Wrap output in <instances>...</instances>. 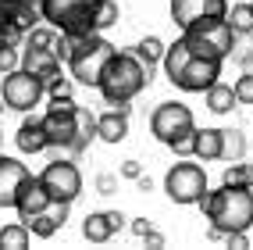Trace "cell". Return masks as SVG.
Masks as SVG:
<instances>
[{
	"label": "cell",
	"mask_w": 253,
	"mask_h": 250,
	"mask_svg": "<svg viewBox=\"0 0 253 250\" xmlns=\"http://www.w3.org/2000/svg\"><path fill=\"white\" fill-rule=\"evenodd\" d=\"M204 218L211 222V240H225V232H250L253 229V186H228L207 190L204 200Z\"/></svg>",
	"instance_id": "6da1fadb"
},
{
	"label": "cell",
	"mask_w": 253,
	"mask_h": 250,
	"mask_svg": "<svg viewBox=\"0 0 253 250\" xmlns=\"http://www.w3.org/2000/svg\"><path fill=\"white\" fill-rule=\"evenodd\" d=\"M150 72L154 68H146L132 50H114L111 61L104 64V75H100L96 90H100V97H104V104L125 107L128 100H136L150 86V79H154Z\"/></svg>",
	"instance_id": "7a4b0ae2"
},
{
	"label": "cell",
	"mask_w": 253,
	"mask_h": 250,
	"mask_svg": "<svg viewBox=\"0 0 253 250\" xmlns=\"http://www.w3.org/2000/svg\"><path fill=\"white\" fill-rule=\"evenodd\" d=\"M150 132H154V140H161L164 147H171L175 154L189 157L193 154L196 118H193V111L185 104H178V100H164V104H157L154 114H150Z\"/></svg>",
	"instance_id": "3957f363"
},
{
	"label": "cell",
	"mask_w": 253,
	"mask_h": 250,
	"mask_svg": "<svg viewBox=\"0 0 253 250\" xmlns=\"http://www.w3.org/2000/svg\"><path fill=\"white\" fill-rule=\"evenodd\" d=\"M114 43L104 40L100 32H89V36H75V47L68 61H64V68H68V75L79 82V86H96L100 75H104V64L111 61L114 54Z\"/></svg>",
	"instance_id": "277c9868"
},
{
	"label": "cell",
	"mask_w": 253,
	"mask_h": 250,
	"mask_svg": "<svg viewBox=\"0 0 253 250\" xmlns=\"http://www.w3.org/2000/svg\"><path fill=\"white\" fill-rule=\"evenodd\" d=\"M46 25L72 36H89L96 32V4L100 0H36Z\"/></svg>",
	"instance_id": "5b68a950"
},
{
	"label": "cell",
	"mask_w": 253,
	"mask_h": 250,
	"mask_svg": "<svg viewBox=\"0 0 253 250\" xmlns=\"http://www.w3.org/2000/svg\"><path fill=\"white\" fill-rule=\"evenodd\" d=\"M185 47H189L193 57H214V61H225L232 50H235V32L232 25L221 18V22H211V25H200V29H189L182 32Z\"/></svg>",
	"instance_id": "8992f818"
},
{
	"label": "cell",
	"mask_w": 253,
	"mask_h": 250,
	"mask_svg": "<svg viewBox=\"0 0 253 250\" xmlns=\"http://www.w3.org/2000/svg\"><path fill=\"white\" fill-rule=\"evenodd\" d=\"M164 193L175 200V204H200L207 193V172L204 164L196 161H178L168 168L164 175Z\"/></svg>",
	"instance_id": "52a82bcc"
},
{
	"label": "cell",
	"mask_w": 253,
	"mask_h": 250,
	"mask_svg": "<svg viewBox=\"0 0 253 250\" xmlns=\"http://www.w3.org/2000/svg\"><path fill=\"white\" fill-rule=\"evenodd\" d=\"M40 182L50 193V200H64V204H75L79 193H82V172L72 157H54L40 172Z\"/></svg>",
	"instance_id": "ba28073f"
},
{
	"label": "cell",
	"mask_w": 253,
	"mask_h": 250,
	"mask_svg": "<svg viewBox=\"0 0 253 250\" xmlns=\"http://www.w3.org/2000/svg\"><path fill=\"white\" fill-rule=\"evenodd\" d=\"M43 82L32 75V72H25V68H14V72H7L4 75V86H0V97H4V107H11V111H22V114H29L32 107L43 100Z\"/></svg>",
	"instance_id": "9c48e42d"
},
{
	"label": "cell",
	"mask_w": 253,
	"mask_h": 250,
	"mask_svg": "<svg viewBox=\"0 0 253 250\" xmlns=\"http://www.w3.org/2000/svg\"><path fill=\"white\" fill-rule=\"evenodd\" d=\"M225 14H228V0H171V22L182 32L221 22Z\"/></svg>",
	"instance_id": "30bf717a"
},
{
	"label": "cell",
	"mask_w": 253,
	"mask_h": 250,
	"mask_svg": "<svg viewBox=\"0 0 253 250\" xmlns=\"http://www.w3.org/2000/svg\"><path fill=\"white\" fill-rule=\"evenodd\" d=\"M217 79H221V61H214V57H189L182 64V72L171 79V86H178L182 93H207Z\"/></svg>",
	"instance_id": "8fae6325"
},
{
	"label": "cell",
	"mask_w": 253,
	"mask_h": 250,
	"mask_svg": "<svg viewBox=\"0 0 253 250\" xmlns=\"http://www.w3.org/2000/svg\"><path fill=\"white\" fill-rule=\"evenodd\" d=\"M43 132H46V143L57 150V154H64V150L72 147L75 140V132H79V118H75V111H54V107H46L43 114Z\"/></svg>",
	"instance_id": "7c38bea8"
},
{
	"label": "cell",
	"mask_w": 253,
	"mask_h": 250,
	"mask_svg": "<svg viewBox=\"0 0 253 250\" xmlns=\"http://www.w3.org/2000/svg\"><path fill=\"white\" fill-rule=\"evenodd\" d=\"M32 172L25 168L22 161H14L7 154H0V207H14V200H18V190L22 182L29 179Z\"/></svg>",
	"instance_id": "4fadbf2b"
},
{
	"label": "cell",
	"mask_w": 253,
	"mask_h": 250,
	"mask_svg": "<svg viewBox=\"0 0 253 250\" xmlns=\"http://www.w3.org/2000/svg\"><path fill=\"white\" fill-rule=\"evenodd\" d=\"M46 207H50V193L43 190L40 175H29V179L22 182V190H18V200H14V211H18V218L29 222L32 214H40V211H46Z\"/></svg>",
	"instance_id": "5bb4252c"
},
{
	"label": "cell",
	"mask_w": 253,
	"mask_h": 250,
	"mask_svg": "<svg viewBox=\"0 0 253 250\" xmlns=\"http://www.w3.org/2000/svg\"><path fill=\"white\" fill-rule=\"evenodd\" d=\"M128 136V104L125 107H114L107 114H100L96 118V140L104 143H122Z\"/></svg>",
	"instance_id": "9a60e30c"
},
{
	"label": "cell",
	"mask_w": 253,
	"mask_h": 250,
	"mask_svg": "<svg viewBox=\"0 0 253 250\" xmlns=\"http://www.w3.org/2000/svg\"><path fill=\"white\" fill-rule=\"evenodd\" d=\"M14 143H18L22 154H43V150L50 147L40 118H25V122L18 125V132H14Z\"/></svg>",
	"instance_id": "2e32d148"
},
{
	"label": "cell",
	"mask_w": 253,
	"mask_h": 250,
	"mask_svg": "<svg viewBox=\"0 0 253 250\" xmlns=\"http://www.w3.org/2000/svg\"><path fill=\"white\" fill-rule=\"evenodd\" d=\"M193 157H200V161L221 157V129H196L193 132Z\"/></svg>",
	"instance_id": "e0dca14e"
},
{
	"label": "cell",
	"mask_w": 253,
	"mask_h": 250,
	"mask_svg": "<svg viewBox=\"0 0 253 250\" xmlns=\"http://www.w3.org/2000/svg\"><path fill=\"white\" fill-rule=\"evenodd\" d=\"M82 236L89 243H107L114 236V225L107 218V211H96V214H86V222H82Z\"/></svg>",
	"instance_id": "ac0fdd59"
},
{
	"label": "cell",
	"mask_w": 253,
	"mask_h": 250,
	"mask_svg": "<svg viewBox=\"0 0 253 250\" xmlns=\"http://www.w3.org/2000/svg\"><path fill=\"white\" fill-rule=\"evenodd\" d=\"M189 57H193V54H189V47H185V40L178 36L171 47H164V57H161V64H164V75H168V79H175V75L182 72V64L189 61Z\"/></svg>",
	"instance_id": "d6986e66"
},
{
	"label": "cell",
	"mask_w": 253,
	"mask_h": 250,
	"mask_svg": "<svg viewBox=\"0 0 253 250\" xmlns=\"http://www.w3.org/2000/svg\"><path fill=\"white\" fill-rule=\"evenodd\" d=\"M207 107H211L214 114H228V111L235 107V90H232V86H225V82L217 79L214 86L207 90Z\"/></svg>",
	"instance_id": "ffe728a7"
},
{
	"label": "cell",
	"mask_w": 253,
	"mask_h": 250,
	"mask_svg": "<svg viewBox=\"0 0 253 250\" xmlns=\"http://www.w3.org/2000/svg\"><path fill=\"white\" fill-rule=\"evenodd\" d=\"M246 154V136L239 129H221V157L217 161H243Z\"/></svg>",
	"instance_id": "44dd1931"
},
{
	"label": "cell",
	"mask_w": 253,
	"mask_h": 250,
	"mask_svg": "<svg viewBox=\"0 0 253 250\" xmlns=\"http://www.w3.org/2000/svg\"><path fill=\"white\" fill-rule=\"evenodd\" d=\"M225 22L232 25L235 36H250L253 32V4H232L228 14H225Z\"/></svg>",
	"instance_id": "7402d4cb"
},
{
	"label": "cell",
	"mask_w": 253,
	"mask_h": 250,
	"mask_svg": "<svg viewBox=\"0 0 253 250\" xmlns=\"http://www.w3.org/2000/svg\"><path fill=\"white\" fill-rule=\"evenodd\" d=\"M132 54H136L146 68H154V64H161V57H164V43L157 36H146V40H139L136 47H132Z\"/></svg>",
	"instance_id": "603a6c76"
},
{
	"label": "cell",
	"mask_w": 253,
	"mask_h": 250,
	"mask_svg": "<svg viewBox=\"0 0 253 250\" xmlns=\"http://www.w3.org/2000/svg\"><path fill=\"white\" fill-rule=\"evenodd\" d=\"M0 247H4V250H25L29 247V225L25 222L4 225V229H0Z\"/></svg>",
	"instance_id": "cb8c5ba5"
},
{
	"label": "cell",
	"mask_w": 253,
	"mask_h": 250,
	"mask_svg": "<svg viewBox=\"0 0 253 250\" xmlns=\"http://www.w3.org/2000/svg\"><path fill=\"white\" fill-rule=\"evenodd\" d=\"M25 225H29V236H36V240H50V236H54V232L61 229V225H57V218H54L50 211L32 214V218H29Z\"/></svg>",
	"instance_id": "d4e9b609"
},
{
	"label": "cell",
	"mask_w": 253,
	"mask_h": 250,
	"mask_svg": "<svg viewBox=\"0 0 253 250\" xmlns=\"http://www.w3.org/2000/svg\"><path fill=\"white\" fill-rule=\"evenodd\" d=\"M221 182H228V186H253V161H232Z\"/></svg>",
	"instance_id": "484cf974"
},
{
	"label": "cell",
	"mask_w": 253,
	"mask_h": 250,
	"mask_svg": "<svg viewBox=\"0 0 253 250\" xmlns=\"http://www.w3.org/2000/svg\"><path fill=\"white\" fill-rule=\"evenodd\" d=\"M118 0H100L96 4V32H104V29H111V25H118Z\"/></svg>",
	"instance_id": "4316f807"
},
{
	"label": "cell",
	"mask_w": 253,
	"mask_h": 250,
	"mask_svg": "<svg viewBox=\"0 0 253 250\" xmlns=\"http://www.w3.org/2000/svg\"><path fill=\"white\" fill-rule=\"evenodd\" d=\"M54 40H57L54 25H32L25 32V43H32V47H50V50H54Z\"/></svg>",
	"instance_id": "83f0119b"
},
{
	"label": "cell",
	"mask_w": 253,
	"mask_h": 250,
	"mask_svg": "<svg viewBox=\"0 0 253 250\" xmlns=\"http://www.w3.org/2000/svg\"><path fill=\"white\" fill-rule=\"evenodd\" d=\"M232 90H235V104H253V72H243Z\"/></svg>",
	"instance_id": "f1b7e54d"
},
{
	"label": "cell",
	"mask_w": 253,
	"mask_h": 250,
	"mask_svg": "<svg viewBox=\"0 0 253 250\" xmlns=\"http://www.w3.org/2000/svg\"><path fill=\"white\" fill-rule=\"evenodd\" d=\"M18 54H22V47H0V75L18 68Z\"/></svg>",
	"instance_id": "f546056e"
},
{
	"label": "cell",
	"mask_w": 253,
	"mask_h": 250,
	"mask_svg": "<svg viewBox=\"0 0 253 250\" xmlns=\"http://www.w3.org/2000/svg\"><path fill=\"white\" fill-rule=\"evenodd\" d=\"M46 107H54V111H79V104L72 100V93H50V104Z\"/></svg>",
	"instance_id": "4dcf8cb0"
},
{
	"label": "cell",
	"mask_w": 253,
	"mask_h": 250,
	"mask_svg": "<svg viewBox=\"0 0 253 250\" xmlns=\"http://www.w3.org/2000/svg\"><path fill=\"white\" fill-rule=\"evenodd\" d=\"M118 190V175H111V172H104V175H96V193H104V197H111Z\"/></svg>",
	"instance_id": "1f68e13d"
},
{
	"label": "cell",
	"mask_w": 253,
	"mask_h": 250,
	"mask_svg": "<svg viewBox=\"0 0 253 250\" xmlns=\"http://www.w3.org/2000/svg\"><path fill=\"white\" fill-rule=\"evenodd\" d=\"M225 243H228L232 250H246V247H250V232H243V229H239V232H225Z\"/></svg>",
	"instance_id": "d6a6232c"
},
{
	"label": "cell",
	"mask_w": 253,
	"mask_h": 250,
	"mask_svg": "<svg viewBox=\"0 0 253 250\" xmlns=\"http://www.w3.org/2000/svg\"><path fill=\"white\" fill-rule=\"evenodd\" d=\"M122 175H125V179H139V175H143L139 161H125V164H122Z\"/></svg>",
	"instance_id": "836d02e7"
},
{
	"label": "cell",
	"mask_w": 253,
	"mask_h": 250,
	"mask_svg": "<svg viewBox=\"0 0 253 250\" xmlns=\"http://www.w3.org/2000/svg\"><path fill=\"white\" fill-rule=\"evenodd\" d=\"M107 218H111L114 232H122V229H125V214H122V211H107Z\"/></svg>",
	"instance_id": "e575fe53"
},
{
	"label": "cell",
	"mask_w": 253,
	"mask_h": 250,
	"mask_svg": "<svg viewBox=\"0 0 253 250\" xmlns=\"http://www.w3.org/2000/svg\"><path fill=\"white\" fill-rule=\"evenodd\" d=\"M143 240H146V247H164V236H161L157 229H150V232H146Z\"/></svg>",
	"instance_id": "d590c367"
},
{
	"label": "cell",
	"mask_w": 253,
	"mask_h": 250,
	"mask_svg": "<svg viewBox=\"0 0 253 250\" xmlns=\"http://www.w3.org/2000/svg\"><path fill=\"white\" fill-rule=\"evenodd\" d=\"M150 229H154V225H150L146 218H139V222H132V232H136V236H146Z\"/></svg>",
	"instance_id": "8d00e7d4"
},
{
	"label": "cell",
	"mask_w": 253,
	"mask_h": 250,
	"mask_svg": "<svg viewBox=\"0 0 253 250\" xmlns=\"http://www.w3.org/2000/svg\"><path fill=\"white\" fill-rule=\"evenodd\" d=\"M0 111H4V97H0Z\"/></svg>",
	"instance_id": "74e56055"
}]
</instances>
